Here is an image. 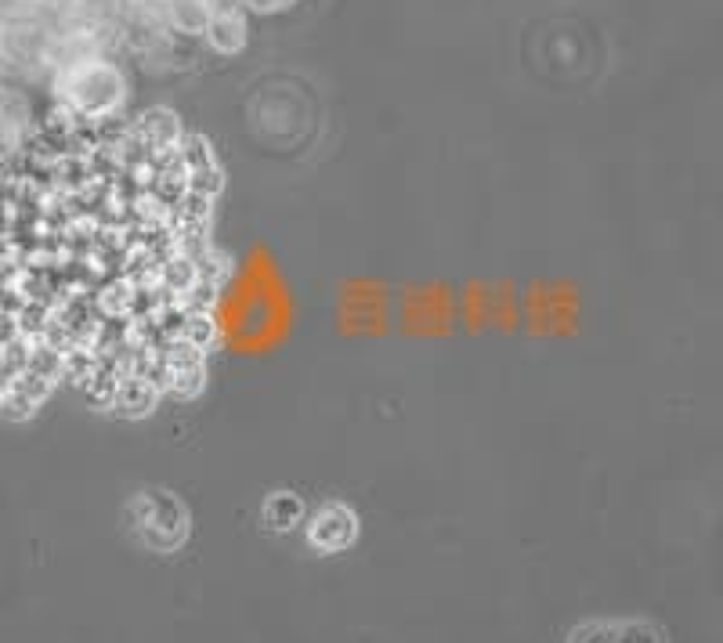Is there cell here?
<instances>
[{
	"label": "cell",
	"mask_w": 723,
	"mask_h": 643,
	"mask_svg": "<svg viewBox=\"0 0 723 643\" xmlns=\"http://www.w3.org/2000/svg\"><path fill=\"white\" fill-rule=\"evenodd\" d=\"M214 163L174 113L58 116L0 166V336L87 398L185 394L217 308Z\"/></svg>",
	"instance_id": "1"
},
{
	"label": "cell",
	"mask_w": 723,
	"mask_h": 643,
	"mask_svg": "<svg viewBox=\"0 0 723 643\" xmlns=\"http://www.w3.org/2000/svg\"><path fill=\"white\" fill-rule=\"evenodd\" d=\"M206 36H210V44H214L217 51L232 54V51H239V47L246 44V25H243V18H239L236 11H210Z\"/></svg>",
	"instance_id": "2"
}]
</instances>
